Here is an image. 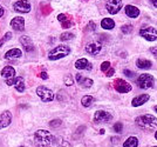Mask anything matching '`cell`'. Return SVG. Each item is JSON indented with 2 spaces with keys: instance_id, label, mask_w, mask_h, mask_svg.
I'll use <instances>...</instances> for the list:
<instances>
[{
  "instance_id": "6da1fadb",
  "label": "cell",
  "mask_w": 157,
  "mask_h": 147,
  "mask_svg": "<svg viewBox=\"0 0 157 147\" xmlns=\"http://www.w3.org/2000/svg\"><path fill=\"white\" fill-rule=\"evenodd\" d=\"M55 138L46 129H39L34 134V142L36 147H53Z\"/></svg>"
},
{
  "instance_id": "5b68a950",
  "label": "cell",
  "mask_w": 157,
  "mask_h": 147,
  "mask_svg": "<svg viewBox=\"0 0 157 147\" xmlns=\"http://www.w3.org/2000/svg\"><path fill=\"white\" fill-rule=\"evenodd\" d=\"M36 94L39 95V98L44 102H49L54 99V93L49 88H47L45 86H39L36 88Z\"/></svg>"
},
{
  "instance_id": "f546056e",
  "label": "cell",
  "mask_w": 157,
  "mask_h": 147,
  "mask_svg": "<svg viewBox=\"0 0 157 147\" xmlns=\"http://www.w3.org/2000/svg\"><path fill=\"white\" fill-rule=\"evenodd\" d=\"M109 68H110V62L109 61H105V62L101 64V71L102 72H107Z\"/></svg>"
},
{
  "instance_id": "277c9868",
  "label": "cell",
  "mask_w": 157,
  "mask_h": 147,
  "mask_svg": "<svg viewBox=\"0 0 157 147\" xmlns=\"http://www.w3.org/2000/svg\"><path fill=\"white\" fill-rule=\"evenodd\" d=\"M154 77L151 74L144 73L141 74L137 79V85L140 88H143V89H148V88H151L154 86Z\"/></svg>"
},
{
  "instance_id": "484cf974",
  "label": "cell",
  "mask_w": 157,
  "mask_h": 147,
  "mask_svg": "<svg viewBox=\"0 0 157 147\" xmlns=\"http://www.w3.org/2000/svg\"><path fill=\"white\" fill-rule=\"evenodd\" d=\"M74 38V34L73 33H69V32H66V33H62L60 35V40L62 41H66V40H71Z\"/></svg>"
},
{
  "instance_id": "ba28073f",
  "label": "cell",
  "mask_w": 157,
  "mask_h": 147,
  "mask_svg": "<svg viewBox=\"0 0 157 147\" xmlns=\"http://www.w3.org/2000/svg\"><path fill=\"white\" fill-rule=\"evenodd\" d=\"M13 8L18 13H28L31 11V4L27 0H19V1L14 2Z\"/></svg>"
},
{
  "instance_id": "3957f363",
  "label": "cell",
  "mask_w": 157,
  "mask_h": 147,
  "mask_svg": "<svg viewBox=\"0 0 157 147\" xmlns=\"http://www.w3.org/2000/svg\"><path fill=\"white\" fill-rule=\"evenodd\" d=\"M71 53V48L66 45H60V46H56L55 48H53L49 51L48 53V59L49 60H59V59H62L67 57L68 54Z\"/></svg>"
},
{
  "instance_id": "d6a6232c",
  "label": "cell",
  "mask_w": 157,
  "mask_h": 147,
  "mask_svg": "<svg viewBox=\"0 0 157 147\" xmlns=\"http://www.w3.org/2000/svg\"><path fill=\"white\" fill-rule=\"evenodd\" d=\"M58 20L61 21V22H65V21H67V15L66 14H59L58 15Z\"/></svg>"
},
{
  "instance_id": "8992f818",
  "label": "cell",
  "mask_w": 157,
  "mask_h": 147,
  "mask_svg": "<svg viewBox=\"0 0 157 147\" xmlns=\"http://www.w3.org/2000/svg\"><path fill=\"white\" fill-rule=\"evenodd\" d=\"M140 35L148 41H155L157 39V31L151 26L143 27L140 31Z\"/></svg>"
},
{
  "instance_id": "9c48e42d",
  "label": "cell",
  "mask_w": 157,
  "mask_h": 147,
  "mask_svg": "<svg viewBox=\"0 0 157 147\" xmlns=\"http://www.w3.org/2000/svg\"><path fill=\"white\" fill-rule=\"evenodd\" d=\"M111 119H113L111 114L108 113V112H105V111H102V109L96 111L95 114H94V122H96V124L108 122V121H110Z\"/></svg>"
},
{
  "instance_id": "4fadbf2b",
  "label": "cell",
  "mask_w": 157,
  "mask_h": 147,
  "mask_svg": "<svg viewBox=\"0 0 157 147\" xmlns=\"http://www.w3.org/2000/svg\"><path fill=\"white\" fill-rule=\"evenodd\" d=\"M75 79L78 81V84L80 85L81 87H83V88H89V87L93 86V80L92 79H89V78H86L83 77L81 73H78L75 75Z\"/></svg>"
},
{
  "instance_id": "e0dca14e",
  "label": "cell",
  "mask_w": 157,
  "mask_h": 147,
  "mask_svg": "<svg viewBox=\"0 0 157 147\" xmlns=\"http://www.w3.org/2000/svg\"><path fill=\"white\" fill-rule=\"evenodd\" d=\"M93 65L89 62V61L85 59V58H81L78 60L75 61V68L78 70H87V71H90L92 70Z\"/></svg>"
},
{
  "instance_id": "7bdbcfd3",
  "label": "cell",
  "mask_w": 157,
  "mask_h": 147,
  "mask_svg": "<svg viewBox=\"0 0 157 147\" xmlns=\"http://www.w3.org/2000/svg\"><path fill=\"white\" fill-rule=\"evenodd\" d=\"M154 108H155V111H156V112H157V106H155V107H154Z\"/></svg>"
},
{
  "instance_id": "5bb4252c",
  "label": "cell",
  "mask_w": 157,
  "mask_h": 147,
  "mask_svg": "<svg viewBox=\"0 0 157 147\" xmlns=\"http://www.w3.org/2000/svg\"><path fill=\"white\" fill-rule=\"evenodd\" d=\"M19 40H20L21 46L25 48L26 52H33V51H34V45H33L31 38H28L27 35H22V37H20Z\"/></svg>"
},
{
  "instance_id": "9a60e30c",
  "label": "cell",
  "mask_w": 157,
  "mask_h": 147,
  "mask_svg": "<svg viewBox=\"0 0 157 147\" xmlns=\"http://www.w3.org/2000/svg\"><path fill=\"white\" fill-rule=\"evenodd\" d=\"M11 121H12V114L10 111H5L0 115V128H5V127L10 126Z\"/></svg>"
},
{
  "instance_id": "4dcf8cb0",
  "label": "cell",
  "mask_w": 157,
  "mask_h": 147,
  "mask_svg": "<svg viewBox=\"0 0 157 147\" xmlns=\"http://www.w3.org/2000/svg\"><path fill=\"white\" fill-rule=\"evenodd\" d=\"M122 129H123V125H122L121 122H116V124L114 125V131H115L116 133H121Z\"/></svg>"
},
{
  "instance_id": "1f68e13d",
  "label": "cell",
  "mask_w": 157,
  "mask_h": 147,
  "mask_svg": "<svg viewBox=\"0 0 157 147\" xmlns=\"http://www.w3.org/2000/svg\"><path fill=\"white\" fill-rule=\"evenodd\" d=\"M11 38H12V33H11V32H7V33L5 34V37H4V38L0 40V46H2V45H4V42H5V41H7V40H10Z\"/></svg>"
},
{
  "instance_id": "8d00e7d4",
  "label": "cell",
  "mask_w": 157,
  "mask_h": 147,
  "mask_svg": "<svg viewBox=\"0 0 157 147\" xmlns=\"http://www.w3.org/2000/svg\"><path fill=\"white\" fill-rule=\"evenodd\" d=\"M73 24L71 22V21H65V22H62V27L63 28H68V27H71Z\"/></svg>"
},
{
  "instance_id": "d4e9b609",
  "label": "cell",
  "mask_w": 157,
  "mask_h": 147,
  "mask_svg": "<svg viewBox=\"0 0 157 147\" xmlns=\"http://www.w3.org/2000/svg\"><path fill=\"white\" fill-rule=\"evenodd\" d=\"M94 101H95V99L93 98L92 95H85V97L81 99V104H82V106L89 107V106H92V104Z\"/></svg>"
},
{
  "instance_id": "f6af8a7d",
  "label": "cell",
  "mask_w": 157,
  "mask_h": 147,
  "mask_svg": "<svg viewBox=\"0 0 157 147\" xmlns=\"http://www.w3.org/2000/svg\"><path fill=\"white\" fill-rule=\"evenodd\" d=\"M21 147H24V146H21Z\"/></svg>"
},
{
  "instance_id": "b9f144b4",
  "label": "cell",
  "mask_w": 157,
  "mask_h": 147,
  "mask_svg": "<svg viewBox=\"0 0 157 147\" xmlns=\"http://www.w3.org/2000/svg\"><path fill=\"white\" fill-rule=\"evenodd\" d=\"M155 138H156V140H157V132L155 133Z\"/></svg>"
},
{
  "instance_id": "30bf717a",
  "label": "cell",
  "mask_w": 157,
  "mask_h": 147,
  "mask_svg": "<svg viewBox=\"0 0 157 147\" xmlns=\"http://www.w3.org/2000/svg\"><path fill=\"white\" fill-rule=\"evenodd\" d=\"M114 87H115V89H116L117 92H120V93H128V92H130L131 91L130 84L124 80H122V79L115 80V82H114Z\"/></svg>"
},
{
  "instance_id": "ee69618b",
  "label": "cell",
  "mask_w": 157,
  "mask_h": 147,
  "mask_svg": "<svg viewBox=\"0 0 157 147\" xmlns=\"http://www.w3.org/2000/svg\"><path fill=\"white\" fill-rule=\"evenodd\" d=\"M154 147H157V146H154Z\"/></svg>"
},
{
  "instance_id": "cb8c5ba5",
  "label": "cell",
  "mask_w": 157,
  "mask_h": 147,
  "mask_svg": "<svg viewBox=\"0 0 157 147\" xmlns=\"http://www.w3.org/2000/svg\"><path fill=\"white\" fill-rule=\"evenodd\" d=\"M138 146V140L136 137H129L125 142L123 144V147H137Z\"/></svg>"
},
{
  "instance_id": "ac0fdd59",
  "label": "cell",
  "mask_w": 157,
  "mask_h": 147,
  "mask_svg": "<svg viewBox=\"0 0 157 147\" xmlns=\"http://www.w3.org/2000/svg\"><path fill=\"white\" fill-rule=\"evenodd\" d=\"M148 100H149V95H148V94H141V95H137L136 98L132 99L131 105L134 107L142 106V105H144Z\"/></svg>"
},
{
  "instance_id": "83f0119b",
  "label": "cell",
  "mask_w": 157,
  "mask_h": 147,
  "mask_svg": "<svg viewBox=\"0 0 157 147\" xmlns=\"http://www.w3.org/2000/svg\"><path fill=\"white\" fill-rule=\"evenodd\" d=\"M61 122H62V121L60 120V119H55V120H52L49 122V126L53 127V128H56V127L61 126Z\"/></svg>"
},
{
  "instance_id": "4316f807",
  "label": "cell",
  "mask_w": 157,
  "mask_h": 147,
  "mask_svg": "<svg viewBox=\"0 0 157 147\" xmlns=\"http://www.w3.org/2000/svg\"><path fill=\"white\" fill-rule=\"evenodd\" d=\"M121 30H122V32L124 34H129V33H131V31H132V26H131V25H124V26L121 27Z\"/></svg>"
},
{
  "instance_id": "44dd1931",
  "label": "cell",
  "mask_w": 157,
  "mask_h": 147,
  "mask_svg": "<svg viewBox=\"0 0 157 147\" xmlns=\"http://www.w3.org/2000/svg\"><path fill=\"white\" fill-rule=\"evenodd\" d=\"M14 86H15V89L22 93L25 91V82H24V79L21 77H18V78H14Z\"/></svg>"
},
{
  "instance_id": "d590c367",
  "label": "cell",
  "mask_w": 157,
  "mask_h": 147,
  "mask_svg": "<svg viewBox=\"0 0 157 147\" xmlns=\"http://www.w3.org/2000/svg\"><path fill=\"white\" fill-rule=\"evenodd\" d=\"M114 73H115V70H114V68H109V70L105 72V75H107V77H113Z\"/></svg>"
},
{
  "instance_id": "603a6c76",
  "label": "cell",
  "mask_w": 157,
  "mask_h": 147,
  "mask_svg": "<svg viewBox=\"0 0 157 147\" xmlns=\"http://www.w3.org/2000/svg\"><path fill=\"white\" fill-rule=\"evenodd\" d=\"M101 27L105 28V30H113L115 27V21L110 18H105L101 21Z\"/></svg>"
},
{
  "instance_id": "836d02e7",
  "label": "cell",
  "mask_w": 157,
  "mask_h": 147,
  "mask_svg": "<svg viewBox=\"0 0 157 147\" xmlns=\"http://www.w3.org/2000/svg\"><path fill=\"white\" fill-rule=\"evenodd\" d=\"M123 73H124L127 77H129V78H132V77L135 75V73H134V72H131V71H129V70H124V71H123Z\"/></svg>"
},
{
  "instance_id": "d6986e66",
  "label": "cell",
  "mask_w": 157,
  "mask_h": 147,
  "mask_svg": "<svg viewBox=\"0 0 157 147\" xmlns=\"http://www.w3.org/2000/svg\"><path fill=\"white\" fill-rule=\"evenodd\" d=\"M1 77L5 78L6 80L8 79H13L15 77V70L12 66H6L1 70Z\"/></svg>"
},
{
  "instance_id": "f35d334b",
  "label": "cell",
  "mask_w": 157,
  "mask_h": 147,
  "mask_svg": "<svg viewBox=\"0 0 157 147\" xmlns=\"http://www.w3.org/2000/svg\"><path fill=\"white\" fill-rule=\"evenodd\" d=\"M4 14H5V8H4V7L0 5V18H1Z\"/></svg>"
},
{
  "instance_id": "7402d4cb",
  "label": "cell",
  "mask_w": 157,
  "mask_h": 147,
  "mask_svg": "<svg viewBox=\"0 0 157 147\" xmlns=\"http://www.w3.org/2000/svg\"><path fill=\"white\" fill-rule=\"evenodd\" d=\"M136 66L141 70H149V68H151L152 64H151V61L147 60V59H138L136 61Z\"/></svg>"
},
{
  "instance_id": "7c38bea8",
  "label": "cell",
  "mask_w": 157,
  "mask_h": 147,
  "mask_svg": "<svg viewBox=\"0 0 157 147\" xmlns=\"http://www.w3.org/2000/svg\"><path fill=\"white\" fill-rule=\"evenodd\" d=\"M11 27L14 31L21 32L25 30V19L22 17H15L11 20Z\"/></svg>"
},
{
  "instance_id": "ab89813d",
  "label": "cell",
  "mask_w": 157,
  "mask_h": 147,
  "mask_svg": "<svg viewBox=\"0 0 157 147\" xmlns=\"http://www.w3.org/2000/svg\"><path fill=\"white\" fill-rule=\"evenodd\" d=\"M151 52H152V54H155L157 57V47H152L151 48Z\"/></svg>"
},
{
  "instance_id": "60d3db41",
  "label": "cell",
  "mask_w": 157,
  "mask_h": 147,
  "mask_svg": "<svg viewBox=\"0 0 157 147\" xmlns=\"http://www.w3.org/2000/svg\"><path fill=\"white\" fill-rule=\"evenodd\" d=\"M150 1H151V4H152L154 6L157 7V0H150Z\"/></svg>"
},
{
  "instance_id": "ffe728a7",
  "label": "cell",
  "mask_w": 157,
  "mask_h": 147,
  "mask_svg": "<svg viewBox=\"0 0 157 147\" xmlns=\"http://www.w3.org/2000/svg\"><path fill=\"white\" fill-rule=\"evenodd\" d=\"M125 14L129 17V18H137L140 15V10L137 7L132 6V5H127L124 8Z\"/></svg>"
},
{
  "instance_id": "2e32d148",
  "label": "cell",
  "mask_w": 157,
  "mask_h": 147,
  "mask_svg": "<svg viewBox=\"0 0 157 147\" xmlns=\"http://www.w3.org/2000/svg\"><path fill=\"white\" fill-rule=\"evenodd\" d=\"M21 55H22L21 50H19V48H12V50H10V51L6 52L5 59H7V60H17V59H19Z\"/></svg>"
},
{
  "instance_id": "52a82bcc",
  "label": "cell",
  "mask_w": 157,
  "mask_h": 147,
  "mask_svg": "<svg viewBox=\"0 0 157 147\" xmlns=\"http://www.w3.org/2000/svg\"><path fill=\"white\" fill-rule=\"evenodd\" d=\"M123 6V2H122V0H109L108 2H107V11L109 12L110 14H116L120 12V10L122 8Z\"/></svg>"
},
{
  "instance_id": "74e56055",
  "label": "cell",
  "mask_w": 157,
  "mask_h": 147,
  "mask_svg": "<svg viewBox=\"0 0 157 147\" xmlns=\"http://www.w3.org/2000/svg\"><path fill=\"white\" fill-rule=\"evenodd\" d=\"M40 78L44 79V80H46V79H48V74H47L46 72H42V73L40 74Z\"/></svg>"
},
{
  "instance_id": "f1b7e54d",
  "label": "cell",
  "mask_w": 157,
  "mask_h": 147,
  "mask_svg": "<svg viewBox=\"0 0 157 147\" xmlns=\"http://www.w3.org/2000/svg\"><path fill=\"white\" fill-rule=\"evenodd\" d=\"M65 84L67 86H72L74 84V80H73V77L69 74V75H66L65 77Z\"/></svg>"
},
{
  "instance_id": "8fae6325",
  "label": "cell",
  "mask_w": 157,
  "mask_h": 147,
  "mask_svg": "<svg viewBox=\"0 0 157 147\" xmlns=\"http://www.w3.org/2000/svg\"><path fill=\"white\" fill-rule=\"evenodd\" d=\"M102 50V45L98 42V41H93V42H89L87 46H86V52L90 55H96L101 52Z\"/></svg>"
},
{
  "instance_id": "7a4b0ae2",
  "label": "cell",
  "mask_w": 157,
  "mask_h": 147,
  "mask_svg": "<svg viewBox=\"0 0 157 147\" xmlns=\"http://www.w3.org/2000/svg\"><path fill=\"white\" fill-rule=\"evenodd\" d=\"M135 122L138 127L144 128V129H156L157 128V119L150 114L140 115L135 119Z\"/></svg>"
},
{
  "instance_id": "e575fe53",
  "label": "cell",
  "mask_w": 157,
  "mask_h": 147,
  "mask_svg": "<svg viewBox=\"0 0 157 147\" xmlns=\"http://www.w3.org/2000/svg\"><path fill=\"white\" fill-rule=\"evenodd\" d=\"M60 140H61V144H60V146H61V147H72V146H71V144H69L68 141L62 140V139H60Z\"/></svg>"
}]
</instances>
